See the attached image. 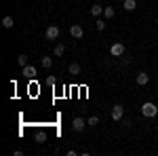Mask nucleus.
Wrapping results in <instances>:
<instances>
[{"mask_svg": "<svg viewBox=\"0 0 158 156\" xmlns=\"http://www.w3.org/2000/svg\"><path fill=\"white\" fill-rule=\"evenodd\" d=\"M86 127H89V124H86V120H85V118H80V116H78V118H74V122H72V129H74L76 133L85 131Z\"/></svg>", "mask_w": 158, "mask_h": 156, "instance_id": "4", "label": "nucleus"}, {"mask_svg": "<svg viewBox=\"0 0 158 156\" xmlns=\"http://www.w3.org/2000/svg\"><path fill=\"white\" fill-rule=\"evenodd\" d=\"M114 15H116V13H114L112 6H103V17H106V19H114Z\"/></svg>", "mask_w": 158, "mask_h": 156, "instance_id": "12", "label": "nucleus"}, {"mask_svg": "<svg viewBox=\"0 0 158 156\" xmlns=\"http://www.w3.org/2000/svg\"><path fill=\"white\" fill-rule=\"evenodd\" d=\"M91 15H93V17L103 15V6H101V4H93V6H91Z\"/></svg>", "mask_w": 158, "mask_h": 156, "instance_id": "9", "label": "nucleus"}, {"mask_svg": "<svg viewBox=\"0 0 158 156\" xmlns=\"http://www.w3.org/2000/svg\"><path fill=\"white\" fill-rule=\"evenodd\" d=\"M86 124H89V127H97V124H99V118H97V116H91V118L86 120Z\"/></svg>", "mask_w": 158, "mask_h": 156, "instance_id": "16", "label": "nucleus"}, {"mask_svg": "<svg viewBox=\"0 0 158 156\" xmlns=\"http://www.w3.org/2000/svg\"><path fill=\"white\" fill-rule=\"evenodd\" d=\"M44 36H47V40H57L59 38V27L57 25H49L47 32H44Z\"/></svg>", "mask_w": 158, "mask_h": 156, "instance_id": "3", "label": "nucleus"}, {"mask_svg": "<svg viewBox=\"0 0 158 156\" xmlns=\"http://www.w3.org/2000/svg\"><path fill=\"white\" fill-rule=\"evenodd\" d=\"M40 63H42V68H51V65H53V59H51V57H42Z\"/></svg>", "mask_w": 158, "mask_h": 156, "instance_id": "15", "label": "nucleus"}, {"mask_svg": "<svg viewBox=\"0 0 158 156\" xmlns=\"http://www.w3.org/2000/svg\"><path fill=\"white\" fill-rule=\"evenodd\" d=\"M63 53H65V44H57V47H55V55H57V57H61Z\"/></svg>", "mask_w": 158, "mask_h": 156, "instance_id": "14", "label": "nucleus"}, {"mask_svg": "<svg viewBox=\"0 0 158 156\" xmlns=\"http://www.w3.org/2000/svg\"><path fill=\"white\" fill-rule=\"evenodd\" d=\"M70 74L78 76V74H80V63H70Z\"/></svg>", "mask_w": 158, "mask_h": 156, "instance_id": "13", "label": "nucleus"}, {"mask_svg": "<svg viewBox=\"0 0 158 156\" xmlns=\"http://www.w3.org/2000/svg\"><path fill=\"white\" fill-rule=\"evenodd\" d=\"M141 114H143L146 118H154V116L158 114V106L152 103V101H146V103L141 106Z\"/></svg>", "mask_w": 158, "mask_h": 156, "instance_id": "1", "label": "nucleus"}, {"mask_svg": "<svg viewBox=\"0 0 158 156\" xmlns=\"http://www.w3.org/2000/svg\"><path fill=\"white\" fill-rule=\"evenodd\" d=\"M122 116H124V108L122 106H114L112 108V120L118 122V120H122Z\"/></svg>", "mask_w": 158, "mask_h": 156, "instance_id": "5", "label": "nucleus"}, {"mask_svg": "<svg viewBox=\"0 0 158 156\" xmlns=\"http://www.w3.org/2000/svg\"><path fill=\"white\" fill-rule=\"evenodd\" d=\"M97 30H106V21H101V19H97Z\"/></svg>", "mask_w": 158, "mask_h": 156, "instance_id": "19", "label": "nucleus"}, {"mask_svg": "<svg viewBox=\"0 0 158 156\" xmlns=\"http://www.w3.org/2000/svg\"><path fill=\"white\" fill-rule=\"evenodd\" d=\"M70 34H72L74 38H82V34H85V30H82V25L74 23L72 27H70Z\"/></svg>", "mask_w": 158, "mask_h": 156, "instance_id": "6", "label": "nucleus"}, {"mask_svg": "<svg viewBox=\"0 0 158 156\" xmlns=\"http://www.w3.org/2000/svg\"><path fill=\"white\" fill-rule=\"evenodd\" d=\"M44 139H47V135H44V133L40 131V133H38V135H36V141H38V144H42Z\"/></svg>", "mask_w": 158, "mask_h": 156, "instance_id": "18", "label": "nucleus"}, {"mask_svg": "<svg viewBox=\"0 0 158 156\" xmlns=\"http://www.w3.org/2000/svg\"><path fill=\"white\" fill-rule=\"evenodd\" d=\"M110 55H112V57H122V55H124V44H122V42H114V44L110 47Z\"/></svg>", "mask_w": 158, "mask_h": 156, "instance_id": "2", "label": "nucleus"}, {"mask_svg": "<svg viewBox=\"0 0 158 156\" xmlns=\"http://www.w3.org/2000/svg\"><path fill=\"white\" fill-rule=\"evenodd\" d=\"M21 74H23L25 78H34V76H36V68H34V65H23Z\"/></svg>", "mask_w": 158, "mask_h": 156, "instance_id": "8", "label": "nucleus"}, {"mask_svg": "<svg viewBox=\"0 0 158 156\" xmlns=\"http://www.w3.org/2000/svg\"><path fill=\"white\" fill-rule=\"evenodd\" d=\"M148 82H150V74L148 72H139L137 74V84H139V86H146Z\"/></svg>", "mask_w": 158, "mask_h": 156, "instance_id": "7", "label": "nucleus"}, {"mask_svg": "<svg viewBox=\"0 0 158 156\" xmlns=\"http://www.w3.org/2000/svg\"><path fill=\"white\" fill-rule=\"evenodd\" d=\"M13 25H15V21H13V17H11V15H6V17L2 19V27H6V30H11Z\"/></svg>", "mask_w": 158, "mask_h": 156, "instance_id": "11", "label": "nucleus"}, {"mask_svg": "<svg viewBox=\"0 0 158 156\" xmlns=\"http://www.w3.org/2000/svg\"><path fill=\"white\" fill-rule=\"evenodd\" d=\"M17 63H19L21 68H23V65H27V55H19V57H17Z\"/></svg>", "mask_w": 158, "mask_h": 156, "instance_id": "17", "label": "nucleus"}, {"mask_svg": "<svg viewBox=\"0 0 158 156\" xmlns=\"http://www.w3.org/2000/svg\"><path fill=\"white\" fill-rule=\"evenodd\" d=\"M122 6H124V11H135V9H137V2H135V0H124Z\"/></svg>", "mask_w": 158, "mask_h": 156, "instance_id": "10", "label": "nucleus"}]
</instances>
